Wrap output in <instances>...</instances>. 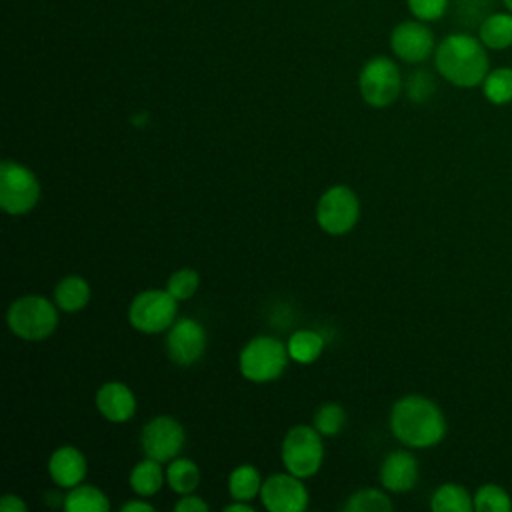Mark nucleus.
Here are the masks:
<instances>
[{
  "mask_svg": "<svg viewBox=\"0 0 512 512\" xmlns=\"http://www.w3.org/2000/svg\"><path fill=\"white\" fill-rule=\"evenodd\" d=\"M434 66L452 86L474 88L490 72L488 48L468 32H452L436 44Z\"/></svg>",
  "mask_w": 512,
  "mask_h": 512,
  "instance_id": "f257e3e1",
  "label": "nucleus"
},
{
  "mask_svg": "<svg viewBox=\"0 0 512 512\" xmlns=\"http://www.w3.org/2000/svg\"><path fill=\"white\" fill-rule=\"evenodd\" d=\"M390 430L408 448H430L446 436V418L434 400L408 394L394 402Z\"/></svg>",
  "mask_w": 512,
  "mask_h": 512,
  "instance_id": "f03ea898",
  "label": "nucleus"
},
{
  "mask_svg": "<svg viewBox=\"0 0 512 512\" xmlns=\"http://www.w3.org/2000/svg\"><path fill=\"white\" fill-rule=\"evenodd\" d=\"M58 306L38 294L16 298L6 312V324L14 336L26 342H40L58 326Z\"/></svg>",
  "mask_w": 512,
  "mask_h": 512,
  "instance_id": "7ed1b4c3",
  "label": "nucleus"
},
{
  "mask_svg": "<svg viewBox=\"0 0 512 512\" xmlns=\"http://www.w3.org/2000/svg\"><path fill=\"white\" fill-rule=\"evenodd\" d=\"M288 346L274 336H256L240 352V374L250 382L276 380L288 362Z\"/></svg>",
  "mask_w": 512,
  "mask_h": 512,
  "instance_id": "20e7f679",
  "label": "nucleus"
},
{
  "mask_svg": "<svg viewBox=\"0 0 512 512\" xmlns=\"http://www.w3.org/2000/svg\"><path fill=\"white\" fill-rule=\"evenodd\" d=\"M280 456L290 474L298 478L314 476L324 460L322 434L314 426L304 424L290 428L282 440Z\"/></svg>",
  "mask_w": 512,
  "mask_h": 512,
  "instance_id": "39448f33",
  "label": "nucleus"
},
{
  "mask_svg": "<svg viewBox=\"0 0 512 512\" xmlns=\"http://www.w3.org/2000/svg\"><path fill=\"white\" fill-rule=\"evenodd\" d=\"M40 200V182L36 174L16 162L6 158L0 166V208L6 214L22 216L28 214Z\"/></svg>",
  "mask_w": 512,
  "mask_h": 512,
  "instance_id": "423d86ee",
  "label": "nucleus"
},
{
  "mask_svg": "<svg viewBox=\"0 0 512 512\" xmlns=\"http://www.w3.org/2000/svg\"><path fill=\"white\" fill-rule=\"evenodd\" d=\"M360 96L368 106L386 108L400 96L402 76L394 60L388 56H374L364 62L358 76Z\"/></svg>",
  "mask_w": 512,
  "mask_h": 512,
  "instance_id": "0eeeda50",
  "label": "nucleus"
},
{
  "mask_svg": "<svg viewBox=\"0 0 512 512\" xmlns=\"http://www.w3.org/2000/svg\"><path fill=\"white\" fill-rule=\"evenodd\" d=\"M178 300L168 290H144L134 296L128 308V322L144 334H158L176 320Z\"/></svg>",
  "mask_w": 512,
  "mask_h": 512,
  "instance_id": "6e6552de",
  "label": "nucleus"
},
{
  "mask_svg": "<svg viewBox=\"0 0 512 512\" xmlns=\"http://www.w3.org/2000/svg\"><path fill=\"white\" fill-rule=\"evenodd\" d=\"M360 218V202L352 188L344 184L330 186L316 204V222L318 226L332 234L340 236L350 232Z\"/></svg>",
  "mask_w": 512,
  "mask_h": 512,
  "instance_id": "1a4fd4ad",
  "label": "nucleus"
},
{
  "mask_svg": "<svg viewBox=\"0 0 512 512\" xmlns=\"http://www.w3.org/2000/svg\"><path fill=\"white\" fill-rule=\"evenodd\" d=\"M184 442H186V432L182 424L168 414L154 416L144 424L140 432V448L144 456L154 458L162 464L176 458Z\"/></svg>",
  "mask_w": 512,
  "mask_h": 512,
  "instance_id": "9d476101",
  "label": "nucleus"
},
{
  "mask_svg": "<svg viewBox=\"0 0 512 512\" xmlns=\"http://www.w3.org/2000/svg\"><path fill=\"white\" fill-rule=\"evenodd\" d=\"M390 48L402 62L420 64L434 56L436 38L426 22L412 18L394 26L390 34Z\"/></svg>",
  "mask_w": 512,
  "mask_h": 512,
  "instance_id": "9b49d317",
  "label": "nucleus"
},
{
  "mask_svg": "<svg viewBox=\"0 0 512 512\" xmlns=\"http://www.w3.org/2000/svg\"><path fill=\"white\" fill-rule=\"evenodd\" d=\"M260 498L270 512H302L308 506V490L302 478L288 470L262 480Z\"/></svg>",
  "mask_w": 512,
  "mask_h": 512,
  "instance_id": "f8f14e48",
  "label": "nucleus"
},
{
  "mask_svg": "<svg viewBox=\"0 0 512 512\" xmlns=\"http://www.w3.org/2000/svg\"><path fill=\"white\" fill-rule=\"evenodd\" d=\"M206 350V330L194 318H180L168 328L166 352L178 366H190Z\"/></svg>",
  "mask_w": 512,
  "mask_h": 512,
  "instance_id": "ddd939ff",
  "label": "nucleus"
},
{
  "mask_svg": "<svg viewBox=\"0 0 512 512\" xmlns=\"http://www.w3.org/2000/svg\"><path fill=\"white\" fill-rule=\"evenodd\" d=\"M94 402H96L98 412L108 422H114V424L128 422L136 412V396L128 388V384H124L120 380L104 382L98 388Z\"/></svg>",
  "mask_w": 512,
  "mask_h": 512,
  "instance_id": "4468645a",
  "label": "nucleus"
},
{
  "mask_svg": "<svg viewBox=\"0 0 512 512\" xmlns=\"http://www.w3.org/2000/svg\"><path fill=\"white\" fill-rule=\"evenodd\" d=\"M418 462L408 450L390 452L380 464V484L388 492H408L418 482Z\"/></svg>",
  "mask_w": 512,
  "mask_h": 512,
  "instance_id": "2eb2a0df",
  "label": "nucleus"
},
{
  "mask_svg": "<svg viewBox=\"0 0 512 512\" xmlns=\"http://www.w3.org/2000/svg\"><path fill=\"white\" fill-rule=\"evenodd\" d=\"M48 474L56 486L74 488L86 476V458L72 444L58 446L48 458Z\"/></svg>",
  "mask_w": 512,
  "mask_h": 512,
  "instance_id": "dca6fc26",
  "label": "nucleus"
},
{
  "mask_svg": "<svg viewBox=\"0 0 512 512\" xmlns=\"http://www.w3.org/2000/svg\"><path fill=\"white\" fill-rule=\"evenodd\" d=\"M478 38L488 50H506L512 46V12H490L480 20Z\"/></svg>",
  "mask_w": 512,
  "mask_h": 512,
  "instance_id": "f3484780",
  "label": "nucleus"
},
{
  "mask_svg": "<svg viewBox=\"0 0 512 512\" xmlns=\"http://www.w3.org/2000/svg\"><path fill=\"white\" fill-rule=\"evenodd\" d=\"M90 284L82 276H66L54 288V302L64 312H78L90 302Z\"/></svg>",
  "mask_w": 512,
  "mask_h": 512,
  "instance_id": "a211bd4d",
  "label": "nucleus"
},
{
  "mask_svg": "<svg viewBox=\"0 0 512 512\" xmlns=\"http://www.w3.org/2000/svg\"><path fill=\"white\" fill-rule=\"evenodd\" d=\"M128 482H130V488L138 496H152V494H156L162 488V484L166 482V472L162 470V462L146 456L144 460H140L130 470Z\"/></svg>",
  "mask_w": 512,
  "mask_h": 512,
  "instance_id": "6ab92c4d",
  "label": "nucleus"
},
{
  "mask_svg": "<svg viewBox=\"0 0 512 512\" xmlns=\"http://www.w3.org/2000/svg\"><path fill=\"white\" fill-rule=\"evenodd\" d=\"M430 508L434 512H470L474 508V496L464 486L448 482L434 490Z\"/></svg>",
  "mask_w": 512,
  "mask_h": 512,
  "instance_id": "aec40b11",
  "label": "nucleus"
},
{
  "mask_svg": "<svg viewBox=\"0 0 512 512\" xmlns=\"http://www.w3.org/2000/svg\"><path fill=\"white\" fill-rule=\"evenodd\" d=\"M108 508L110 502L106 494L90 484H78L70 488V492L64 498L66 512H106Z\"/></svg>",
  "mask_w": 512,
  "mask_h": 512,
  "instance_id": "412c9836",
  "label": "nucleus"
},
{
  "mask_svg": "<svg viewBox=\"0 0 512 512\" xmlns=\"http://www.w3.org/2000/svg\"><path fill=\"white\" fill-rule=\"evenodd\" d=\"M166 482L176 494H192L200 484V470L190 458H172L166 468Z\"/></svg>",
  "mask_w": 512,
  "mask_h": 512,
  "instance_id": "4be33fe9",
  "label": "nucleus"
},
{
  "mask_svg": "<svg viewBox=\"0 0 512 512\" xmlns=\"http://www.w3.org/2000/svg\"><path fill=\"white\" fill-rule=\"evenodd\" d=\"M260 488L262 478L252 464H240L228 476V492L234 500L250 502L260 494Z\"/></svg>",
  "mask_w": 512,
  "mask_h": 512,
  "instance_id": "5701e85b",
  "label": "nucleus"
},
{
  "mask_svg": "<svg viewBox=\"0 0 512 512\" xmlns=\"http://www.w3.org/2000/svg\"><path fill=\"white\" fill-rule=\"evenodd\" d=\"M288 354L294 362L300 364H312L314 360L320 358L322 348H324V340L316 330H296L290 338H288Z\"/></svg>",
  "mask_w": 512,
  "mask_h": 512,
  "instance_id": "b1692460",
  "label": "nucleus"
},
{
  "mask_svg": "<svg viewBox=\"0 0 512 512\" xmlns=\"http://www.w3.org/2000/svg\"><path fill=\"white\" fill-rule=\"evenodd\" d=\"M482 94L494 106H504L512 102V68L500 66L486 74L482 80Z\"/></svg>",
  "mask_w": 512,
  "mask_h": 512,
  "instance_id": "393cba45",
  "label": "nucleus"
},
{
  "mask_svg": "<svg viewBox=\"0 0 512 512\" xmlns=\"http://www.w3.org/2000/svg\"><path fill=\"white\" fill-rule=\"evenodd\" d=\"M394 508L390 496L378 488H362L348 496L344 512H390Z\"/></svg>",
  "mask_w": 512,
  "mask_h": 512,
  "instance_id": "a878e982",
  "label": "nucleus"
},
{
  "mask_svg": "<svg viewBox=\"0 0 512 512\" xmlns=\"http://www.w3.org/2000/svg\"><path fill=\"white\" fill-rule=\"evenodd\" d=\"M474 510L476 512H510L512 498L498 484H482L474 492Z\"/></svg>",
  "mask_w": 512,
  "mask_h": 512,
  "instance_id": "bb28decb",
  "label": "nucleus"
},
{
  "mask_svg": "<svg viewBox=\"0 0 512 512\" xmlns=\"http://www.w3.org/2000/svg\"><path fill=\"white\" fill-rule=\"evenodd\" d=\"M344 426H346V410L336 402L322 404L314 414V428L322 436H336L342 432Z\"/></svg>",
  "mask_w": 512,
  "mask_h": 512,
  "instance_id": "cd10ccee",
  "label": "nucleus"
},
{
  "mask_svg": "<svg viewBox=\"0 0 512 512\" xmlns=\"http://www.w3.org/2000/svg\"><path fill=\"white\" fill-rule=\"evenodd\" d=\"M198 284H200V276L194 268H180L170 274L166 282V290L180 302L194 296L198 290Z\"/></svg>",
  "mask_w": 512,
  "mask_h": 512,
  "instance_id": "c85d7f7f",
  "label": "nucleus"
},
{
  "mask_svg": "<svg viewBox=\"0 0 512 512\" xmlns=\"http://www.w3.org/2000/svg\"><path fill=\"white\" fill-rule=\"evenodd\" d=\"M412 18L422 22H436L448 12L450 0H406Z\"/></svg>",
  "mask_w": 512,
  "mask_h": 512,
  "instance_id": "c756f323",
  "label": "nucleus"
},
{
  "mask_svg": "<svg viewBox=\"0 0 512 512\" xmlns=\"http://www.w3.org/2000/svg\"><path fill=\"white\" fill-rule=\"evenodd\" d=\"M406 90H408L410 100H414V102H424V100H428V98L434 94L436 84H434V78H432L426 70H416V72L408 78Z\"/></svg>",
  "mask_w": 512,
  "mask_h": 512,
  "instance_id": "7c9ffc66",
  "label": "nucleus"
},
{
  "mask_svg": "<svg viewBox=\"0 0 512 512\" xmlns=\"http://www.w3.org/2000/svg\"><path fill=\"white\" fill-rule=\"evenodd\" d=\"M176 512H204L208 510V502L194 494H182V498L174 504Z\"/></svg>",
  "mask_w": 512,
  "mask_h": 512,
  "instance_id": "2f4dec72",
  "label": "nucleus"
},
{
  "mask_svg": "<svg viewBox=\"0 0 512 512\" xmlns=\"http://www.w3.org/2000/svg\"><path fill=\"white\" fill-rule=\"evenodd\" d=\"M0 510L2 512H26V502L16 494L6 492L0 500Z\"/></svg>",
  "mask_w": 512,
  "mask_h": 512,
  "instance_id": "473e14b6",
  "label": "nucleus"
},
{
  "mask_svg": "<svg viewBox=\"0 0 512 512\" xmlns=\"http://www.w3.org/2000/svg\"><path fill=\"white\" fill-rule=\"evenodd\" d=\"M120 510H122V512H136V510H138V512H152L154 506L148 504V502H144V500H130V502L122 504Z\"/></svg>",
  "mask_w": 512,
  "mask_h": 512,
  "instance_id": "72a5a7b5",
  "label": "nucleus"
},
{
  "mask_svg": "<svg viewBox=\"0 0 512 512\" xmlns=\"http://www.w3.org/2000/svg\"><path fill=\"white\" fill-rule=\"evenodd\" d=\"M224 510L226 512H252V506L248 502H244V500H236V502L224 506Z\"/></svg>",
  "mask_w": 512,
  "mask_h": 512,
  "instance_id": "f704fd0d",
  "label": "nucleus"
},
{
  "mask_svg": "<svg viewBox=\"0 0 512 512\" xmlns=\"http://www.w3.org/2000/svg\"><path fill=\"white\" fill-rule=\"evenodd\" d=\"M502 4H504V8H506L508 12H512V0H502Z\"/></svg>",
  "mask_w": 512,
  "mask_h": 512,
  "instance_id": "c9c22d12",
  "label": "nucleus"
}]
</instances>
